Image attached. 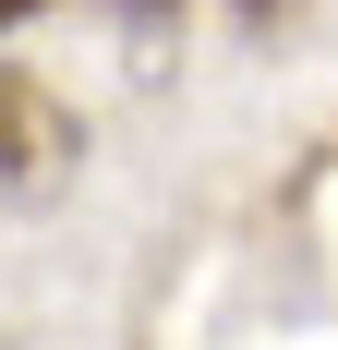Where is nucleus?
I'll list each match as a JSON object with an SVG mask.
<instances>
[{
    "label": "nucleus",
    "instance_id": "nucleus-2",
    "mask_svg": "<svg viewBox=\"0 0 338 350\" xmlns=\"http://www.w3.org/2000/svg\"><path fill=\"white\" fill-rule=\"evenodd\" d=\"M109 25H121V36H169V25H181V0H109Z\"/></svg>",
    "mask_w": 338,
    "mask_h": 350
},
{
    "label": "nucleus",
    "instance_id": "nucleus-3",
    "mask_svg": "<svg viewBox=\"0 0 338 350\" xmlns=\"http://www.w3.org/2000/svg\"><path fill=\"white\" fill-rule=\"evenodd\" d=\"M25 12H49V0H0V25H25Z\"/></svg>",
    "mask_w": 338,
    "mask_h": 350
},
{
    "label": "nucleus",
    "instance_id": "nucleus-1",
    "mask_svg": "<svg viewBox=\"0 0 338 350\" xmlns=\"http://www.w3.org/2000/svg\"><path fill=\"white\" fill-rule=\"evenodd\" d=\"M73 170H85V121L36 85V72L0 61V206H49Z\"/></svg>",
    "mask_w": 338,
    "mask_h": 350
},
{
    "label": "nucleus",
    "instance_id": "nucleus-4",
    "mask_svg": "<svg viewBox=\"0 0 338 350\" xmlns=\"http://www.w3.org/2000/svg\"><path fill=\"white\" fill-rule=\"evenodd\" d=\"M242 12H278V0H242Z\"/></svg>",
    "mask_w": 338,
    "mask_h": 350
}]
</instances>
